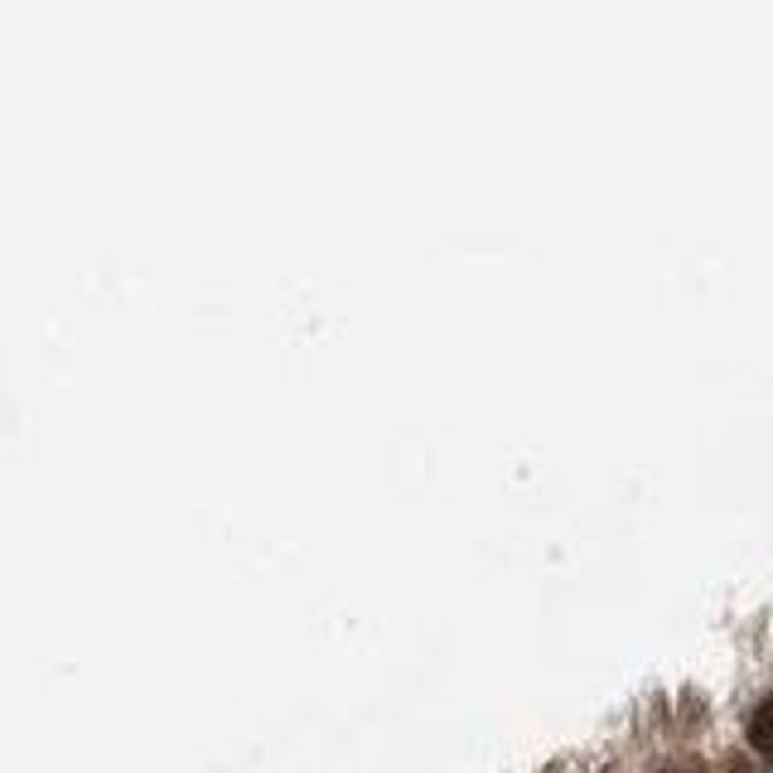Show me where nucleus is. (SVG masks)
Listing matches in <instances>:
<instances>
[{"mask_svg": "<svg viewBox=\"0 0 773 773\" xmlns=\"http://www.w3.org/2000/svg\"><path fill=\"white\" fill-rule=\"evenodd\" d=\"M749 745L759 749V754L773 764V697L769 701H759V711L749 715Z\"/></svg>", "mask_w": 773, "mask_h": 773, "instance_id": "nucleus-1", "label": "nucleus"}]
</instances>
